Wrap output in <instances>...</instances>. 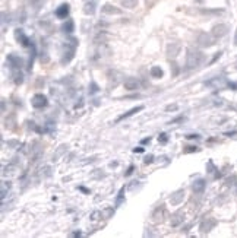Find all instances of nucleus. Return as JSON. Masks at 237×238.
<instances>
[{"label": "nucleus", "instance_id": "11", "mask_svg": "<svg viewBox=\"0 0 237 238\" xmlns=\"http://www.w3.org/2000/svg\"><path fill=\"white\" fill-rule=\"evenodd\" d=\"M138 86H139V82L135 78H129V79L124 80V88L127 91H135V89H138Z\"/></svg>", "mask_w": 237, "mask_h": 238}, {"label": "nucleus", "instance_id": "21", "mask_svg": "<svg viewBox=\"0 0 237 238\" xmlns=\"http://www.w3.org/2000/svg\"><path fill=\"white\" fill-rule=\"evenodd\" d=\"M63 31L68 32V34L73 32V22H72V21H66V23L63 25Z\"/></svg>", "mask_w": 237, "mask_h": 238}, {"label": "nucleus", "instance_id": "7", "mask_svg": "<svg viewBox=\"0 0 237 238\" xmlns=\"http://www.w3.org/2000/svg\"><path fill=\"white\" fill-rule=\"evenodd\" d=\"M183 199H184V192L183 190H177V192H174L171 194V197H170V203L171 204H180L183 202Z\"/></svg>", "mask_w": 237, "mask_h": 238}, {"label": "nucleus", "instance_id": "5", "mask_svg": "<svg viewBox=\"0 0 237 238\" xmlns=\"http://www.w3.org/2000/svg\"><path fill=\"white\" fill-rule=\"evenodd\" d=\"M217 225V221L215 219H212V218H209V219H205L202 224H201V227H199V229H201V232L202 234H208L212 228Z\"/></svg>", "mask_w": 237, "mask_h": 238}, {"label": "nucleus", "instance_id": "8", "mask_svg": "<svg viewBox=\"0 0 237 238\" xmlns=\"http://www.w3.org/2000/svg\"><path fill=\"white\" fill-rule=\"evenodd\" d=\"M183 219H184V215H183V212H176V213H173L171 215V219H170V224H171V227H179L181 222H183Z\"/></svg>", "mask_w": 237, "mask_h": 238}, {"label": "nucleus", "instance_id": "15", "mask_svg": "<svg viewBox=\"0 0 237 238\" xmlns=\"http://www.w3.org/2000/svg\"><path fill=\"white\" fill-rule=\"evenodd\" d=\"M102 13H108V15H119L120 13V9H117V7H114L113 4H104L102 6Z\"/></svg>", "mask_w": 237, "mask_h": 238}, {"label": "nucleus", "instance_id": "31", "mask_svg": "<svg viewBox=\"0 0 237 238\" xmlns=\"http://www.w3.org/2000/svg\"><path fill=\"white\" fill-rule=\"evenodd\" d=\"M149 140H151L149 137H148V139H144V140H142V143H149Z\"/></svg>", "mask_w": 237, "mask_h": 238}, {"label": "nucleus", "instance_id": "1", "mask_svg": "<svg viewBox=\"0 0 237 238\" xmlns=\"http://www.w3.org/2000/svg\"><path fill=\"white\" fill-rule=\"evenodd\" d=\"M205 60V54L202 51L198 50H189L187 56H186V67L187 69H196L202 64V61Z\"/></svg>", "mask_w": 237, "mask_h": 238}, {"label": "nucleus", "instance_id": "20", "mask_svg": "<svg viewBox=\"0 0 237 238\" xmlns=\"http://www.w3.org/2000/svg\"><path fill=\"white\" fill-rule=\"evenodd\" d=\"M122 6H124L126 9H133L138 4V0H120Z\"/></svg>", "mask_w": 237, "mask_h": 238}, {"label": "nucleus", "instance_id": "14", "mask_svg": "<svg viewBox=\"0 0 237 238\" xmlns=\"http://www.w3.org/2000/svg\"><path fill=\"white\" fill-rule=\"evenodd\" d=\"M180 51V46L179 44H169L167 46V56L171 58V57H176Z\"/></svg>", "mask_w": 237, "mask_h": 238}, {"label": "nucleus", "instance_id": "9", "mask_svg": "<svg viewBox=\"0 0 237 238\" xmlns=\"http://www.w3.org/2000/svg\"><path fill=\"white\" fill-rule=\"evenodd\" d=\"M164 212H166V207H164L163 204L158 206L157 209L154 210V213H152V221H154V222H161L163 218H164Z\"/></svg>", "mask_w": 237, "mask_h": 238}, {"label": "nucleus", "instance_id": "27", "mask_svg": "<svg viewBox=\"0 0 237 238\" xmlns=\"http://www.w3.org/2000/svg\"><path fill=\"white\" fill-rule=\"evenodd\" d=\"M171 110H177V105H169V107H167V111H171Z\"/></svg>", "mask_w": 237, "mask_h": 238}, {"label": "nucleus", "instance_id": "2", "mask_svg": "<svg viewBox=\"0 0 237 238\" xmlns=\"http://www.w3.org/2000/svg\"><path fill=\"white\" fill-rule=\"evenodd\" d=\"M196 41H198L199 46H202V47H211V46H214L215 37L212 34H208V32H199Z\"/></svg>", "mask_w": 237, "mask_h": 238}, {"label": "nucleus", "instance_id": "6", "mask_svg": "<svg viewBox=\"0 0 237 238\" xmlns=\"http://www.w3.org/2000/svg\"><path fill=\"white\" fill-rule=\"evenodd\" d=\"M31 102H32V107H35V108H43V107L47 105V98L43 94H37V95L32 97V101Z\"/></svg>", "mask_w": 237, "mask_h": 238}, {"label": "nucleus", "instance_id": "33", "mask_svg": "<svg viewBox=\"0 0 237 238\" xmlns=\"http://www.w3.org/2000/svg\"><path fill=\"white\" fill-rule=\"evenodd\" d=\"M234 46H237V31H236V37H234Z\"/></svg>", "mask_w": 237, "mask_h": 238}, {"label": "nucleus", "instance_id": "30", "mask_svg": "<svg viewBox=\"0 0 237 238\" xmlns=\"http://www.w3.org/2000/svg\"><path fill=\"white\" fill-rule=\"evenodd\" d=\"M132 171H133V167H130V168L127 170V172H126V175H130V174H132Z\"/></svg>", "mask_w": 237, "mask_h": 238}, {"label": "nucleus", "instance_id": "26", "mask_svg": "<svg viewBox=\"0 0 237 238\" xmlns=\"http://www.w3.org/2000/svg\"><path fill=\"white\" fill-rule=\"evenodd\" d=\"M152 159H154L152 155H148L147 158H145V164H151V162H152Z\"/></svg>", "mask_w": 237, "mask_h": 238}, {"label": "nucleus", "instance_id": "10", "mask_svg": "<svg viewBox=\"0 0 237 238\" xmlns=\"http://www.w3.org/2000/svg\"><path fill=\"white\" fill-rule=\"evenodd\" d=\"M8 61H9V64L12 66V69H19V67H22V58H19V57L13 56V54L8 56Z\"/></svg>", "mask_w": 237, "mask_h": 238}, {"label": "nucleus", "instance_id": "12", "mask_svg": "<svg viewBox=\"0 0 237 238\" xmlns=\"http://www.w3.org/2000/svg\"><path fill=\"white\" fill-rule=\"evenodd\" d=\"M69 15V4H62V6H59L56 9V16L57 18H60V19H65L66 16Z\"/></svg>", "mask_w": 237, "mask_h": 238}, {"label": "nucleus", "instance_id": "22", "mask_svg": "<svg viewBox=\"0 0 237 238\" xmlns=\"http://www.w3.org/2000/svg\"><path fill=\"white\" fill-rule=\"evenodd\" d=\"M84 12H85V13H94V4H92V3H91V4H87Z\"/></svg>", "mask_w": 237, "mask_h": 238}, {"label": "nucleus", "instance_id": "17", "mask_svg": "<svg viewBox=\"0 0 237 238\" xmlns=\"http://www.w3.org/2000/svg\"><path fill=\"white\" fill-rule=\"evenodd\" d=\"M163 75H164V72H163V69L160 67V66H154V67H151V76L152 78H163Z\"/></svg>", "mask_w": 237, "mask_h": 238}, {"label": "nucleus", "instance_id": "13", "mask_svg": "<svg viewBox=\"0 0 237 238\" xmlns=\"http://www.w3.org/2000/svg\"><path fill=\"white\" fill-rule=\"evenodd\" d=\"M205 180L203 178H198V180H195V183H193L192 189L195 193H202L203 190H205Z\"/></svg>", "mask_w": 237, "mask_h": 238}, {"label": "nucleus", "instance_id": "24", "mask_svg": "<svg viewBox=\"0 0 237 238\" xmlns=\"http://www.w3.org/2000/svg\"><path fill=\"white\" fill-rule=\"evenodd\" d=\"M171 67H173V75L176 76V75L179 73V69H177V64H176V63H173V64H171Z\"/></svg>", "mask_w": 237, "mask_h": 238}, {"label": "nucleus", "instance_id": "32", "mask_svg": "<svg viewBox=\"0 0 237 238\" xmlns=\"http://www.w3.org/2000/svg\"><path fill=\"white\" fill-rule=\"evenodd\" d=\"M91 92H97V86H95L94 83H92V91H91Z\"/></svg>", "mask_w": 237, "mask_h": 238}, {"label": "nucleus", "instance_id": "16", "mask_svg": "<svg viewBox=\"0 0 237 238\" xmlns=\"http://www.w3.org/2000/svg\"><path fill=\"white\" fill-rule=\"evenodd\" d=\"M15 37H16V40H18V41H19V43H21L23 47H28V46H29V40H28V38H26V37L22 34V31H19V29H18V31L15 32Z\"/></svg>", "mask_w": 237, "mask_h": 238}, {"label": "nucleus", "instance_id": "18", "mask_svg": "<svg viewBox=\"0 0 237 238\" xmlns=\"http://www.w3.org/2000/svg\"><path fill=\"white\" fill-rule=\"evenodd\" d=\"M12 76H13V82H15L16 85H21V83H22V73H21L18 69H13Z\"/></svg>", "mask_w": 237, "mask_h": 238}, {"label": "nucleus", "instance_id": "3", "mask_svg": "<svg viewBox=\"0 0 237 238\" xmlns=\"http://www.w3.org/2000/svg\"><path fill=\"white\" fill-rule=\"evenodd\" d=\"M76 40H75V43L72 44V46H69V44H66V50H65V53H63V58H62V63L63 64H68L69 61L73 58V56H75V50H76Z\"/></svg>", "mask_w": 237, "mask_h": 238}, {"label": "nucleus", "instance_id": "19", "mask_svg": "<svg viewBox=\"0 0 237 238\" xmlns=\"http://www.w3.org/2000/svg\"><path fill=\"white\" fill-rule=\"evenodd\" d=\"M142 110V107H135V108H132V110H129L126 114H123V115H120L119 118H117V121H120V120H123V118H127V117H130V115H133L135 113H139Z\"/></svg>", "mask_w": 237, "mask_h": 238}, {"label": "nucleus", "instance_id": "28", "mask_svg": "<svg viewBox=\"0 0 237 238\" xmlns=\"http://www.w3.org/2000/svg\"><path fill=\"white\" fill-rule=\"evenodd\" d=\"M133 152H138V153H141V152H144V149H142V147H135V149H133Z\"/></svg>", "mask_w": 237, "mask_h": 238}, {"label": "nucleus", "instance_id": "29", "mask_svg": "<svg viewBox=\"0 0 237 238\" xmlns=\"http://www.w3.org/2000/svg\"><path fill=\"white\" fill-rule=\"evenodd\" d=\"M220 56H221V53H217V54H215V57L212 58V61H211V63H214V61L217 60V58H220Z\"/></svg>", "mask_w": 237, "mask_h": 238}, {"label": "nucleus", "instance_id": "23", "mask_svg": "<svg viewBox=\"0 0 237 238\" xmlns=\"http://www.w3.org/2000/svg\"><path fill=\"white\" fill-rule=\"evenodd\" d=\"M158 140H160L161 143H167V135H166V133H161L160 137H158Z\"/></svg>", "mask_w": 237, "mask_h": 238}, {"label": "nucleus", "instance_id": "25", "mask_svg": "<svg viewBox=\"0 0 237 238\" xmlns=\"http://www.w3.org/2000/svg\"><path fill=\"white\" fill-rule=\"evenodd\" d=\"M195 150H198V147H196V146H189V147H186V150H184V152L187 153V152H195Z\"/></svg>", "mask_w": 237, "mask_h": 238}, {"label": "nucleus", "instance_id": "4", "mask_svg": "<svg viewBox=\"0 0 237 238\" xmlns=\"http://www.w3.org/2000/svg\"><path fill=\"white\" fill-rule=\"evenodd\" d=\"M227 32H228V26H227L226 23H218V25H215L214 28H212V35H214L215 38H221Z\"/></svg>", "mask_w": 237, "mask_h": 238}]
</instances>
